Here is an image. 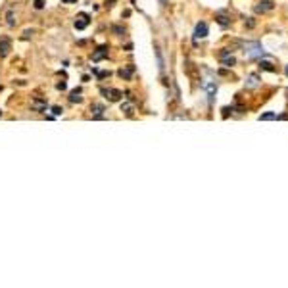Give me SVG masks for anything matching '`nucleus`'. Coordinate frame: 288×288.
I'll return each instance as SVG.
<instances>
[{
	"mask_svg": "<svg viewBox=\"0 0 288 288\" xmlns=\"http://www.w3.org/2000/svg\"><path fill=\"white\" fill-rule=\"evenodd\" d=\"M244 54L248 60H256V58H263L265 56V50L259 43H248L244 47Z\"/></svg>",
	"mask_w": 288,
	"mask_h": 288,
	"instance_id": "f257e3e1",
	"label": "nucleus"
},
{
	"mask_svg": "<svg viewBox=\"0 0 288 288\" xmlns=\"http://www.w3.org/2000/svg\"><path fill=\"white\" fill-rule=\"evenodd\" d=\"M100 95L104 96L108 102H119V100L123 98V93H121V91H117V89H106V87L100 89Z\"/></svg>",
	"mask_w": 288,
	"mask_h": 288,
	"instance_id": "f03ea898",
	"label": "nucleus"
},
{
	"mask_svg": "<svg viewBox=\"0 0 288 288\" xmlns=\"http://www.w3.org/2000/svg\"><path fill=\"white\" fill-rule=\"evenodd\" d=\"M275 8V4L271 0H259L256 6H254V12L256 14H265V12H271Z\"/></svg>",
	"mask_w": 288,
	"mask_h": 288,
	"instance_id": "7ed1b4c3",
	"label": "nucleus"
},
{
	"mask_svg": "<svg viewBox=\"0 0 288 288\" xmlns=\"http://www.w3.org/2000/svg\"><path fill=\"white\" fill-rule=\"evenodd\" d=\"M89 23H91V17H89V14H79L77 17H75V29H79V31H83V29H87L89 27Z\"/></svg>",
	"mask_w": 288,
	"mask_h": 288,
	"instance_id": "20e7f679",
	"label": "nucleus"
},
{
	"mask_svg": "<svg viewBox=\"0 0 288 288\" xmlns=\"http://www.w3.org/2000/svg\"><path fill=\"white\" fill-rule=\"evenodd\" d=\"M204 37H208V23L200 21V23H196V27H194V39L198 41V39H204Z\"/></svg>",
	"mask_w": 288,
	"mask_h": 288,
	"instance_id": "39448f33",
	"label": "nucleus"
},
{
	"mask_svg": "<svg viewBox=\"0 0 288 288\" xmlns=\"http://www.w3.org/2000/svg\"><path fill=\"white\" fill-rule=\"evenodd\" d=\"M108 52H110V48L106 47V45H102V47H98L93 52V62H100V60H104V58H108Z\"/></svg>",
	"mask_w": 288,
	"mask_h": 288,
	"instance_id": "423d86ee",
	"label": "nucleus"
},
{
	"mask_svg": "<svg viewBox=\"0 0 288 288\" xmlns=\"http://www.w3.org/2000/svg\"><path fill=\"white\" fill-rule=\"evenodd\" d=\"M10 50H12V41L10 39H0V58H6L8 54H10Z\"/></svg>",
	"mask_w": 288,
	"mask_h": 288,
	"instance_id": "0eeeda50",
	"label": "nucleus"
},
{
	"mask_svg": "<svg viewBox=\"0 0 288 288\" xmlns=\"http://www.w3.org/2000/svg\"><path fill=\"white\" fill-rule=\"evenodd\" d=\"M133 73H135V65H127V67H121V69L117 71V75H119L121 79H125V81H129V79L133 77Z\"/></svg>",
	"mask_w": 288,
	"mask_h": 288,
	"instance_id": "6e6552de",
	"label": "nucleus"
},
{
	"mask_svg": "<svg viewBox=\"0 0 288 288\" xmlns=\"http://www.w3.org/2000/svg\"><path fill=\"white\" fill-rule=\"evenodd\" d=\"M215 19H217V23H219L221 27H229V25H231V17H229L225 12H219V14L215 16Z\"/></svg>",
	"mask_w": 288,
	"mask_h": 288,
	"instance_id": "1a4fd4ad",
	"label": "nucleus"
},
{
	"mask_svg": "<svg viewBox=\"0 0 288 288\" xmlns=\"http://www.w3.org/2000/svg\"><path fill=\"white\" fill-rule=\"evenodd\" d=\"M259 85V75L257 73H252L250 77H248V81H246V89H254V87H257Z\"/></svg>",
	"mask_w": 288,
	"mask_h": 288,
	"instance_id": "9d476101",
	"label": "nucleus"
},
{
	"mask_svg": "<svg viewBox=\"0 0 288 288\" xmlns=\"http://www.w3.org/2000/svg\"><path fill=\"white\" fill-rule=\"evenodd\" d=\"M69 102H71V104L83 102V96H81V89H75V91H71V95H69Z\"/></svg>",
	"mask_w": 288,
	"mask_h": 288,
	"instance_id": "9b49d317",
	"label": "nucleus"
},
{
	"mask_svg": "<svg viewBox=\"0 0 288 288\" xmlns=\"http://www.w3.org/2000/svg\"><path fill=\"white\" fill-rule=\"evenodd\" d=\"M204 89L208 91V96H209V100H213V96H215V93H217V87L213 85V83H204Z\"/></svg>",
	"mask_w": 288,
	"mask_h": 288,
	"instance_id": "f8f14e48",
	"label": "nucleus"
},
{
	"mask_svg": "<svg viewBox=\"0 0 288 288\" xmlns=\"http://www.w3.org/2000/svg\"><path fill=\"white\" fill-rule=\"evenodd\" d=\"M91 112L95 113V117L100 119V117H102V112H106V110H104V106H102V104H93V106H91Z\"/></svg>",
	"mask_w": 288,
	"mask_h": 288,
	"instance_id": "ddd939ff",
	"label": "nucleus"
},
{
	"mask_svg": "<svg viewBox=\"0 0 288 288\" xmlns=\"http://www.w3.org/2000/svg\"><path fill=\"white\" fill-rule=\"evenodd\" d=\"M259 67H261L263 71H271V73H275V71H277V67H275L271 62H259Z\"/></svg>",
	"mask_w": 288,
	"mask_h": 288,
	"instance_id": "4468645a",
	"label": "nucleus"
},
{
	"mask_svg": "<svg viewBox=\"0 0 288 288\" xmlns=\"http://www.w3.org/2000/svg\"><path fill=\"white\" fill-rule=\"evenodd\" d=\"M33 108L39 110V112H43V110H47V102H43V100H35V102H33Z\"/></svg>",
	"mask_w": 288,
	"mask_h": 288,
	"instance_id": "2eb2a0df",
	"label": "nucleus"
},
{
	"mask_svg": "<svg viewBox=\"0 0 288 288\" xmlns=\"http://www.w3.org/2000/svg\"><path fill=\"white\" fill-rule=\"evenodd\" d=\"M259 119H261V121H269V119H277V113H273V112H267V113H261V115H259Z\"/></svg>",
	"mask_w": 288,
	"mask_h": 288,
	"instance_id": "dca6fc26",
	"label": "nucleus"
},
{
	"mask_svg": "<svg viewBox=\"0 0 288 288\" xmlns=\"http://www.w3.org/2000/svg\"><path fill=\"white\" fill-rule=\"evenodd\" d=\"M223 64H225L227 67H231V65H235V64H237V60H235V56H231V58L223 56Z\"/></svg>",
	"mask_w": 288,
	"mask_h": 288,
	"instance_id": "f3484780",
	"label": "nucleus"
},
{
	"mask_svg": "<svg viewBox=\"0 0 288 288\" xmlns=\"http://www.w3.org/2000/svg\"><path fill=\"white\" fill-rule=\"evenodd\" d=\"M121 112H125L127 115H131V113H133V106H129V104H123V106H121Z\"/></svg>",
	"mask_w": 288,
	"mask_h": 288,
	"instance_id": "a211bd4d",
	"label": "nucleus"
},
{
	"mask_svg": "<svg viewBox=\"0 0 288 288\" xmlns=\"http://www.w3.org/2000/svg\"><path fill=\"white\" fill-rule=\"evenodd\" d=\"M8 25L14 27L16 25V19H14V12H8Z\"/></svg>",
	"mask_w": 288,
	"mask_h": 288,
	"instance_id": "6ab92c4d",
	"label": "nucleus"
},
{
	"mask_svg": "<svg viewBox=\"0 0 288 288\" xmlns=\"http://www.w3.org/2000/svg\"><path fill=\"white\" fill-rule=\"evenodd\" d=\"M110 75V71H96V77L98 79H104V77H108Z\"/></svg>",
	"mask_w": 288,
	"mask_h": 288,
	"instance_id": "aec40b11",
	"label": "nucleus"
},
{
	"mask_svg": "<svg viewBox=\"0 0 288 288\" xmlns=\"http://www.w3.org/2000/svg\"><path fill=\"white\" fill-rule=\"evenodd\" d=\"M35 8L37 10H43L45 8V0H35Z\"/></svg>",
	"mask_w": 288,
	"mask_h": 288,
	"instance_id": "412c9836",
	"label": "nucleus"
},
{
	"mask_svg": "<svg viewBox=\"0 0 288 288\" xmlns=\"http://www.w3.org/2000/svg\"><path fill=\"white\" fill-rule=\"evenodd\" d=\"M56 89H58V91H65V83H64V81H62V83H58V85H56Z\"/></svg>",
	"mask_w": 288,
	"mask_h": 288,
	"instance_id": "4be33fe9",
	"label": "nucleus"
},
{
	"mask_svg": "<svg viewBox=\"0 0 288 288\" xmlns=\"http://www.w3.org/2000/svg\"><path fill=\"white\" fill-rule=\"evenodd\" d=\"M113 33H117V35H121V33H125V31H123L121 27H117V25H115V27H113Z\"/></svg>",
	"mask_w": 288,
	"mask_h": 288,
	"instance_id": "5701e85b",
	"label": "nucleus"
},
{
	"mask_svg": "<svg viewBox=\"0 0 288 288\" xmlns=\"http://www.w3.org/2000/svg\"><path fill=\"white\" fill-rule=\"evenodd\" d=\"M52 112H54V115H60V113H62V112H64V110H62V108H58V106H56V108H54V110H52Z\"/></svg>",
	"mask_w": 288,
	"mask_h": 288,
	"instance_id": "b1692460",
	"label": "nucleus"
},
{
	"mask_svg": "<svg viewBox=\"0 0 288 288\" xmlns=\"http://www.w3.org/2000/svg\"><path fill=\"white\" fill-rule=\"evenodd\" d=\"M31 35H33V31H25V33H23V39H29Z\"/></svg>",
	"mask_w": 288,
	"mask_h": 288,
	"instance_id": "393cba45",
	"label": "nucleus"
},
{
	"mask_svg": "<svg viewBox=\"0 0 288 288\" xmlns=\"http://www.w3.org/2000/svg\"><path fill=\"white\" fill-rule=\"evenodd\" d=\"M64 4H73V2H77V0H62Z\"/></svg>",
	"mask_w": 288,
	"mask_h": 288,
	"instance_id": "a878e982",
	"label": "nucleus"
},
{
	"mask_svg": "<svg viewBox=\"0 0 288 288\" xmlns=\"http://www.w3.org/2000/svg\"><path fill=\"white\" fill-rule=\"evenodd\" d=\"M106 2H108V6H112V4L115 2V0H106Z\"/></svg>",
	"mask_w": 288,
	"mask_h": 288,
	"instance_id": "bb28decb",
	"label": "nucleus"
},
{
	"mask_svg": "<svg viewBox=\"0 0 288 288\" xmlns=\"http://www.w3.org/2000/svg\"><path fill=\"white\" fill-rule=\"evenodd\" d=\"M160 4H167V0H160Z\"/></svg>",
	"mask_w": 288,
	"mask_h": 288,
	"instance_id": "cd10ccee",
	"label": "nucleus"
},
{
	"mask_svg": "<svg viewBox=\"0 0 288 288\" xmlns=\"http://www.w3.org/2000/svg\"><path fill=\"white\" fill-rule=\"evenodd\" d=\"M285 73H287V77H288V65L285 67Z\"/></svg>",
	"mask_w": 288,
	"mask_h": 288,
	"instance_id": "c85d7f7f",
	"label": "nucleus"
},
{
	"mask_svg": "<svg viewBox=\"0 0 288 288\" xmlns=\"http://www.w3.org/2000/svg\"><path fill=\"white\" fill-rule=\"evenodd\" d=\"M0 115H2V112H0Z\"/></svg>",
	"mask_w": 288,
	"mask_h": 288,
	"instance_id": "c756f323",
	"label": "nucleus"
}]
</instances>
